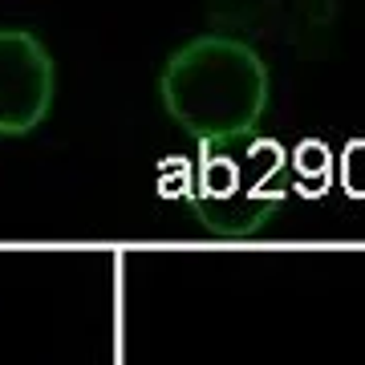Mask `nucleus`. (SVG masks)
<instances>
[{"label": "nucleus", "instance_id": "obj_1", "mask_svg": "<svg viewBox=\"0 0 365 365\" xmlns=\"http://www.w3.org/2000/svg\"><path fill=\"white\" fill-rule=\"evenodd\" d=\"M167 118L203 146L252 138L268 114L272 73L256 45L232 33H203L167 57L158 73Z\"/></svg>", "mask_w": 365, "mask_h": 365}, {"label": "nucleus", "instance_id": "obj_2", "mask_svg": "<svg viewBox=\"0 0 365 365\" xmlns=\"http://www.w3.org/2000/svg\"><path fill=\"white\" fill-rule=\"evenodd\" d=\"M211 155L195 175V211L220 232H248L268 211V182H276L280 155L252 138L207 146Z\"/></svg>", "mask_w": 365, "mask_h": 365}, {"label": "nucleus", "instance_id": "obj_3", "mask_svg": "<svg viewBox=\"0 0 365 365\" xmlns=\"http://www.w3.org/2000/svg\"><path fill=\"white\" fill-rule=\"evenodd\" d=\"M57 66L45 41L29 29L0 25V138H21L49 118Z\"/></svg>", "mask_w": 365, "mask_h": 365}, {"label": "nucleus", "instance_id": "obj_4", "mask_svg": "<svg viewBox=\"0 0 365 365\" xmlns=\"http://www.w3.org/2000/svg\"><path fill=\"white\" fill-rule=\"evenodd\" d=\"M211 13L220 21V33L232 37H297V29H309L329 13V0H211Z\"/></svg>", "mask_w": 365, "mask_h": 365}]
</instances>
